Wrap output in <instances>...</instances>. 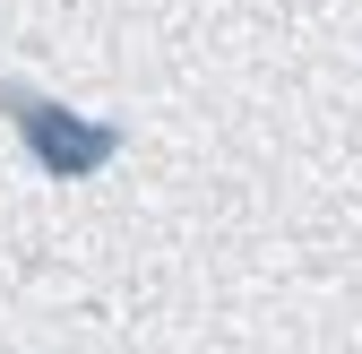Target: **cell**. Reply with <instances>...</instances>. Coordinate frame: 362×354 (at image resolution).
<instances>
[{
  "label": "cell",
  "mask_w": 362,
  "mask_h": 354,
  "mask_svg": "<svg viewBox=\"0 0 362 354\" xmlns=\"http://www.w3.org/2000/svg\"><path fill=\"white\" fill-rule=\"evenodd\" d=\"M0 113H9V130L26 139V156L52 173V182H86V173H104V164L121 156V130H112V121H86V113H69L61 96H43V86L0 78Z\"/></svg>",
  "instance_id": "obj_1"
}]
</instances>
